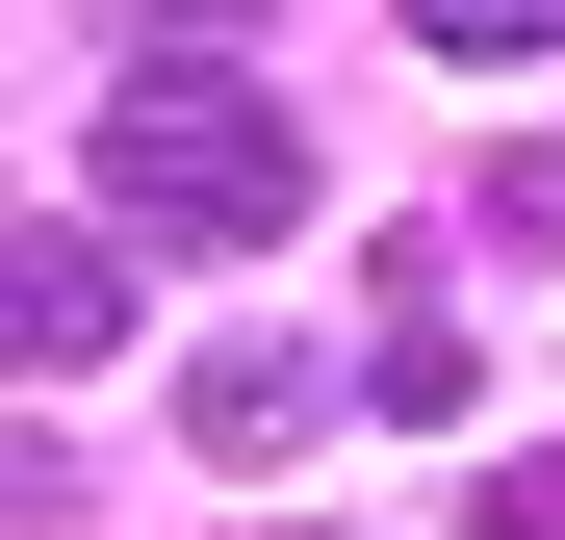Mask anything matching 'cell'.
<instances>
[{
    "mask_svg": "<svg viewBox=\"0 0 565 540\" xmlns=\"http://www.w3.org/2000/svg\"><path fill=\"white\" fill-rule=\"evenodd\" d=\"M412 27H437V52H540L565 0H412Z\"/></svg>",
    "mask_w": 565,
    "mask_h": 540,
    "instance_id": "52a82bcc",
    "label": "cell"
},
{
    "mask_svg": "<svg viewBox=\"0 0 565 540\" xmlns=\"http://www.w3.org/2000/svg\"><path fill=\"white\" fill-rule=\"evenodd\" d=\"M489 257H565V155H489Z\"/></svg>",
    "mask_w": 565,
    "mask_h": 540,
    "instance_id": "8992f818",
    "label": "cell"
},
{
    "mask_svg": "<svg viewBox=\"0 0 565 540\" xmlns=\"http://www.w3.org/2000/svg\"><path fill=\"white\" fill-rule=\"evenodd\" d=\"M489 540H565V464H489Z\"/></svg>",
    "mask_w": 565,
    "mask_h": 540,
    "instance_id": "ba28073f",
    "label": "cell"
},
{
    "mask_svg": "<svg viewBox=\"0 0 565 540\" xmlns=\"http://www.w3.org/2000/svg\"><path fill=\"white\" fill-rule=\"evenodd\" d=\"M309 412H334V360H309V335H206V360H180V437H206V464H282Z\"/></svg>",
    "mask_w": 565,
    "mask_h": 540,
    "instance_id": "3957f363",
    "label": "cell"
},
{
    "mask_svg": "<svg viewBox=\"0 0 565 540\" xmlns=\"http://www.w3.org/2000/svg\"><path fill=\"white\" fill-rule=\"evenodd\" d=\"M0 360H26V387H77V360H129V257L26 207V232H0Z\"/></svg>",
    "mask_w": 565,
    "mask_h": 540,
    "instance_id": "7a4b0ae2",
    "label": "cell"
},
{
    "mask_svg": "<svg viewBox=\"0 0 565 540\" xmlns=\"http://www.w3.org/2000/svg\"><path fill=\"white\" fill-rule=\"evenodd\" d=\"M104 207L180 232V257H257V232H309V129L257 77H206V52H129L104 77Z\"/></svg>",
    "mask_w": 565,
    "mask_h": 540,
    "instance_id": "6da1fadb",
    "label": "cell"
},
{
    "mask_svg": "<svg viewBox=\"0 0 565 540\" xmlns=\"http://www.w3.org/2000/svg\"><path fill=\"white\" fill-rule=\"evenodd\" d=\"M77 27H104V52H232L257 0H77Z\"/></svg>",
    "mask_w": 565,
    "mask_h": 540,
    "instance_id": "5b68a950",
    "label": "cell"
},
{
    "mask_svg": "<svg viewBox=\"0 0 565 540\" xmlns=\"http://www.w3.org/2000/svg\"><path fill=\"white\" fill-rule=\"evenodd\" d=\"M360 387H386V412H462V309H437V284H412V309H386V335H360Z\"/></svg>",
    "mask_w": 565,
    "mask_h": 540,
    "instance_id": "277c9868",
    "label": "cell"
}]
</instances>
